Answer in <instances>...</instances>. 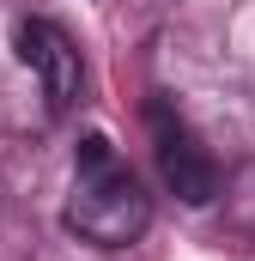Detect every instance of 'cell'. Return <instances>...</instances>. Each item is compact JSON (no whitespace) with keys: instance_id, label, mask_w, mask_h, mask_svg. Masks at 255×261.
I'll return each instance as SVG.
<instances>
[{"instance_id":"obj_3","label":"cell","mask_w":255,"mask_h":261,"mask_svg":"<svg viewBox=\"0 0 255 261\" xmlns=\"http://www.w3.org/2000/svg\"><path fill=\"white\" fill-rule=\"evenodd\" d=\"M12 49H18V61L43 79L49 110H73L85 67H79V49H73V37H67L61 24H55V18H24V24L12 31Z\"/></svg>"},{"instance_id":"obj_1","label":"cell","mask_w":255,"mask_h":261,"mask_svg":"<svg viewBox=\"0 0 255 261\" xmlns=\"http://www.w3.org/2000/svg\"><path fill=\"white\" fill-rule=\"evenodd\" d=\"M67 231L97 243V249H128L152 225V195L122 164V152L104 134H85L73 152V189H67Z\"/></svg>"},{"instance_id":"obj_2","label":"cell","mask_w":255,"mask_h":261,"mask_svg":"<svg viewBox=\"0 0 255 261\" xmlns=\"http://www.w3.org/2000/svg\"><path fill=\"white\" fill-rule=\"evenodd\" d=\"M146 128H152V152H158L164 189L176 200H189V206H207V200L219 195V164H213V152L194 140V128L164 103V97L146 103Z\"/></svg>"}]
</instances>
